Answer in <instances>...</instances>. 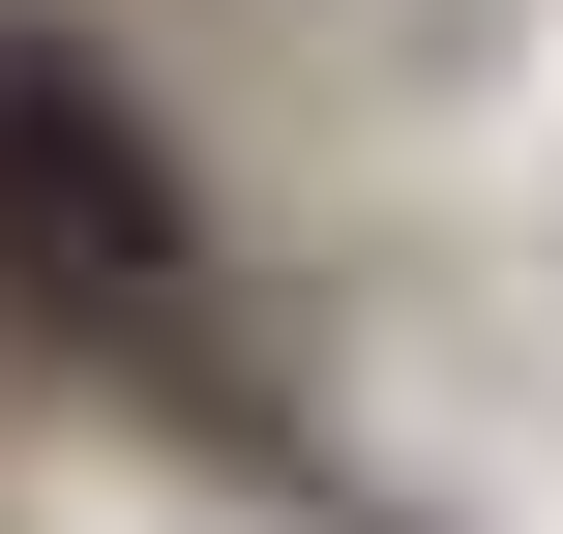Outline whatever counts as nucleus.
I'll use <instances>...</instances> for the list:
<instances>
[{"label": "nucleus", "mask_w": 563, "mask_h": 534, "mask_svg": "<svg viewBox=\"0 0 563 534\" xmlns=\"http://www.w3.org/2000/svg\"><path fill=\"white\" fill-rule=\"evenodd\" d=\"M0 386L208 446V476H297V297H267L208 119L89 0H0Z\"/></svg>", "instance_id": "obj_1"}]
</instances>
